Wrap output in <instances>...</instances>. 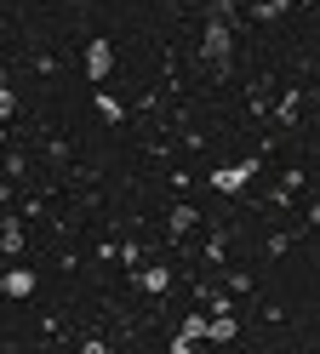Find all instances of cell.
<instances>
[{
    "mask_svg": "<svg viewBox=\"0 0 320 354\" xmlns=\"http://www.w3.org/2000/svg\"><path fill=\"white\" fill-rule=\"evenodd\" d=\"M206 63H212V75L229 69V29H223V17H212V29H206Z\"/></svg>",
    "mask_w": 320,
    "mask_h": 354,
    "instance_id": "1",
    "label": "cell"
},
{
    "mask_svg": "<svg viewBox=\"0 0 320 354\" xmlns=\"http://www.w3.org/2000/svg\"><path fill=\"white\" fill-rule=\"evenodd\" d=\"M251 177V160H240V166H229V171H212V189H223V194H235V183H246Z\"/></svg>",
    "mask_w": 320,
    "mask_h": 354,
    "instance_id": "2",
    "label": "cell"
},
{
    "mask_svg": "<svg viewBox=\"0 0 320 354\" xmlns=\"http://www.w3.org/2000/svg\"><path fill=\"white\" fill-rule=\"evenodd\" d=\"M86 69H91V80L109 75V40H91V46H86Z\"/></svg>",
    "mask_w": 320,
    "mask_h": 354,
    "instance_id": "3",
    "label": "cell"
},
{
    "mask_svg": "<svg viewBox=\"0 0 320 354\" xmlns=\"http://www.w3.org/2000/svg\"><path fill=\"white\" fill-rule=\"evenodd\" d=\"M195 337H206V320H183V331H177L172 354H195Z\"/></svg>",
    "mask_w": 320,
    "mask_h": 354,
    "instance_id": "4",
    "label": "cell"
},
{
    "mask_svg": "<svg viewBox=\"0 0 320 354\" xmlns=\"http://www.w3.org/2000/svg\"><path fill=\"white\" fill-rule=\"evenodd\" d=\"M0 286H6V297H29V292H35V274H29V269H12Z\"/></svg>",
    "mask_w": 320,
    "mask_h": 354,
    "instance_id": "5",
    "label": "cell"
}]
</instances>
